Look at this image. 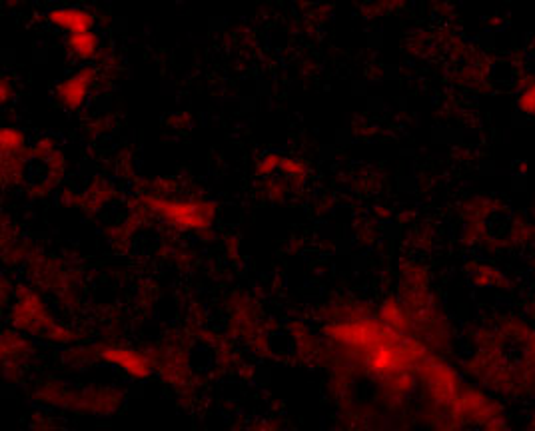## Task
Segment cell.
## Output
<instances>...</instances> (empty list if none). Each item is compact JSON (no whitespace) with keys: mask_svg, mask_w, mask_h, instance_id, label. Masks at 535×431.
Here are the masks:
<instances>
[{"mask_svg":"<svg viewBox=\"0 0 535 431\" xmlns=\"http://www.w3.org/2000/svg\"><path fill=\"white\" fill-rule=\"evenodd\" d=\"M156 210L176 224L196 227L198 224L206 222L204 216H202L200 204H188V202H160V204H156Z\"/></svg>","mask_w":535,"mask_h":431,"instance_id":"3957f363","label":"cell"},{"mask_svg":"<svg viewBox=\"0 0 535 431\" xmlns=\"http://www.w3.org/2000/svg\"><path fill=\"white\" fill-rule=\"evenodd\" d=\"M68 51L78 56V59H91L99 51V36L94 32H83V35H70L68 40Z\"/></svg>","mask_w":535,"mask_h":431,"instance_id":"277c9868","label":"cell"},{"mask_svg":"<svg viewBox=\"0 0 535 431\" xmlns=\"http://www.w3.org/2000/svg\"><path fill=\"white\" fill-rule=\"evenodd\" d=\"M110 360L123 365L126 371L134 373V376H144L146 373V363L142 357H138L136 354L131 352H110Z\"/></svg>","mask_w":535,"mask_h":431,"instance_id":"8992f818","label":"cell"},{"mask_svg":"<svg viewBox=\"0 0 535 431\" xmlns=\"http://www.w3.org/2000/svg\"><path fill=\"white\" fill-rule=\"evenodd\" d=\"M0 142H3V152L8 154V156H14L24 150V144H27V138L20 132L19 128H3V134H0Z\"/></svg>","mask_w":535,"mask_h":431,"instance_id":"5b68a950","label":"cell"},{"mask_svg":"<svg viewBox=\"0 0 535 431\" xmlns=\"http://www.w3.org/2000/svg\"><path fill=\"white\" fill-rule=\"evenodd\" d=\"M91 83H92V70H78L76 75L68 76L67 80H62L59 91V100L64 104L67 108H76L86 100V94L91 91Z\"/></svg>","mask_w":535,"mask_h":431,"instance_id":"6da1fadb","label":"cell"},{"mask_svg":"<svg viewBox=\"0 0 535 431\" xmlns=\"http://www.w3.org/2000/svg\"><path fill=\"white\" fill-rule=\"evenodd\" d=\"M48 20L54 27L67 30L68 36L92 32L94 27V16L88 11H83V8H56V11L48 14Z\"/></svg>","mask_w":535,"mask_h":431,"instance_id":"7a4b0ae2","label":"cell"}]
</instances>
